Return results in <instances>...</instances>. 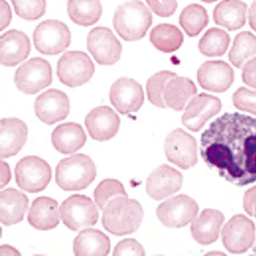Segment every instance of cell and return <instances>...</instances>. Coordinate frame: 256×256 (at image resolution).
<instances>
[{"label": "cell", "mask_w": 256, "mask_h": 256, "mask_svg": "<svg viewBox=\"0 0 256 256\" xmlns=\"http://www.w3.org/2000/svg\"><path fill=\"white\" fill-rule=\"evenodd\" d=\"M34 110L40 121L47 125H54L68 116L70 100L61 90L50 88L36 98Z\"/></svg>", "instance_id": "obj_15"}, {"label": "cell", "mask_w": 256, "mask_h": 256, "mask_svg": "<svg viewBox=\"0 0 256 256\" xmlns=\"http://www.w3.org/2000/svg\"><path fill=\"white\" fill-rule=\"evenodd\" d=\"M248 21L250 27L256 32V0L253 1L248 12Z\"/></svg>", "instance_id": "obj_44"}, {"label": "cell", "mask_w": 256, "mask_h": 256, "mask_svg": "<svg viewBox=\"0 0 256 256\" xmlns=\"http://www.w3.org/2000/svg\"><path fill=\"white\" fill-rule=\"evenodd\" d=\"M87 48L97 64L112 66L121 58L122 46L120 40L107 27L92 28L87 36Z\"/></svg>", "instance_id": "obj_12"}, {"label": "cell", "mask_w": 256, "mask_h": 256, "mask_svg": "<svg viewBox=\"0 0 256 256\" xmlns=\"http://www.w3.org/2000/svg\"><path fill=\"white\" fill-rule=\"evenodd\" d=\"M16 182L24 191L38 193L44 191L52 178V168L46 161L37 156L21 158L15 168Z\"/></svg>", "instance_id": "obj_6"}, {"label": "cell", "mask_w": 256, "mask_h": 256, "mask_svg": "<svg viewBox=\"0 0 256 256\" xmlns=\"http://www.w3.org/2000/svg\"><path fill=\"white\" fill-rule=\"evenodd\" d=\"M247 5L241 0H223L214 8L213 18L217 25L234 31L244 26Z\"/></svg>", "instance_id": "obj_27"}, {"label": "cell", "mask_w": 256, "mask_h": 256, "mask_svg": "<svg viewBox=\"0 0 256 256\" xmlns=\"http://www.w3.org/2000/svg\"><path fill=\"white\" fill-rule=\"evenodd\" d=\"M178 76L170 71H160L152 76L146 84V92L148 101L158 108H167L164 100V94L167 84L172 78Z\"/></svg>", "instance_id": "obj_34"}, {"label": "cell", "mask_w": 256, "mask_h": 256, "mask_svg": "<svg viewBox=\"0 0 256 256\" xmlns=\"http://www.w3.org/2000/svg\"><path fill=\"white\" fill-rule=\"evenodd\" d=\"M198 212L196 202L180 194L161 203L156 210L158 220L168 228H182L192 222Z\"/></svg>", "instance_id": "obj_10"}, {"label": "cell", "mask_w": 256, "mask_h": 256, "mask_svg": "<svg viewBox=\"0 0 256 256\" xmlns=\"http://www.w3.org/2000/svg\"><path fill=\"white\" fill-rule=\"evenodd\" d=\"M11 180V172H10V166L6 162H1V188L10 182Z\"/></svg>", "instance_id": "obj_43"}, {"label": "cell", "mask_w": 256, "mask_h": 256, "mask_svg": "<svg viewBox=\"0 0 256 256\" xmlns=\"http://www.w3.org/2000/svg\"><path fill=\"white\" fill-rule=\"evenodd\" d=\"M150 40L157 50L170 54L181 47L184 37L178 27L172 24H162L152 28Z\"/></svg>", "instance_id": "obj_30"}, {"label": "cell", "mask_w": 256, "mask_h": 256, "mask_svg": "<svg viewBox=\"0 0 256 256\" xmlns=\"http://www.w3.org/2000/svg\"><path fill=\"white\" fill-rule=\"evenodd\" d=\"M236 108L256 115V92L241 87L234 92L232 96Z\"/></svg>", "instance_id": "obj_37"}, {"label": "cell", "mask_w": 256, "mask_h": 256, "mask_svg": "<svg viewBox=\"0 0 256 256\" xmlns=\"http://www.w3.org/2000/svg\"><path fill=\"white\" fill-rule=\"evenodd\" d=\"M181 173L163 164L152 172L146 181V192L152 200L160 201L180 191L182 185Z\"/></svg>", "instance_id": "obj_18"}, {"label": "cell", "mask_w": 256, "mask_h": 256, "mask_svg": "<svg viewBox=\"0 0 256 256\" xmlns=\"http://www.w3.org/2000/svg\"><path fill=\"white\" fill-rule=\"evenodd\" d=\"M28 127L25 122L17 118H4L0 121V155L10 158L20 152L26 144Z\"/></svg>", "instance_id": "obj_20"}, {"label": "cell", "mask_w": 256, "mask_h": 256, "mask_svg": "<svg viewBox=\"0 0 256 256\" xmlns=\"http://www.w3.org/2000/svg\"><path fill=\"white\" fill-rule=\"evenodd\" d=\"M208 24L206 10L198 4H191L186 7L180 16V26L190 37L197 36Z\"/></svg>", "instance_id": "obj_32"}, {"label": "cell", "mask_w": 256, "mask_h": 256, "mask_svg": "<svg viewBox=\"0 0 256 256\" xmlns=\"http://www.w3.org/2000/svg\"><path fill=\"white\" fill-rule=\"evenodd\" d=\"M230 44V35L226 31L212 28L202 37L198 42V48L206 56H222L226 52Z\"/></svg>", "instance_id": "obj_33"}, {"label": "cell", "mask_w": 256, "mask_h": 256, "mask_svg": "<svg viewBox=\"0 0 256 256\" xmlns=\"http://www.w3.org/2000/svg\"><path fill=\"white\" fill-rule=\"evenodd\" d=\"M243 207L250 216L256 218V186L244 193Z\"/></svg>", "instance_id": "obj_41"}, {"label": "cell", "mask_w": 256, "mask_h": 256, "mask_svg": "<svg viewBox=\"0 0 256 256\" xmlns=\"http://www.w3.org/2000/svg\"><path fill=\"white\" fill-rule=\"evenodd\" d=\"M14 82L17 88L24 94H38L52 84V67L44 58L34 57L17 68Z\"/></svg>", "instance_id": "obj_9"}, {"label": "cell", "mask_w": 256, "mask_h": 256, "mask_svg": "<svg viewBox=\"0 0 256 256\" xmlns=\"http://www.w3.org/2000/svg\"><path fill=\"white\" fill-rule=\"evenodd\" d=\"M71 40L70 28L60 20H46L37 26L34 32L35 48L46 56L64 52L70 46Z\"/></svg>", "instance_id": "obj_8"}, {"label": "cell", "mask_w": 256, "mask_h": 256, "mask_svg": "<svg viewBox=\"0 0 256 256\" xmlns=\"http://www.w3.org/2000/svg\"><path fill=\"white\" fill-rule=\"evenodd\" d=\"M165 153L168 161L182 170H188L198 161L196 140L182 128H176L166 138Z\"/></svg>", "instance_id": "obj_13"}, {"label": "cell", "mask_w": 256, "mask_h": 256, "mask_svg": "<svg viewBox=\"0 0 256 256\" xmlns=\"http://www.w3.org/2000/svg\"><path fill=\"white\" fill-rule=\"evenodd\" d=\"M221 108L220 98L202 94L190 100L182 117V122L188 130L198 132L208 120L216 116Z\"/></svg>", "instance_id": "obj_16"}, {"label": "cell", "mask_w": 256, "mask_h": 256, "mask_svg": "<svg viewBox=\"0 0 256 256\" xmlns=\"http://www.w3.org/2000/svg\"><path fill=\"white\" fill-rule=\"evenodd\" d=\"M121 196H128V194L122 183L115 178H106L100 182L94 192L96 204L101 211L112 200Z\"/></svg>", "instance_id": "obj_35"}, {"label": "cell", "mask_w": 256, "mask_h": 256, "mask_svg": "<svg viewBox=\"0 0 256 256\" xmlns=\"http://www.w3.org/2000/svg\"><path fill=\"white\" fill-rule=\"evenodd\" d=\"M60 211L64 224L74 232L94 226L100 216L95 203L85 194L68 197L62 202Z\"/></svg>", "instance_id": "obj_5"}, {"label": "cell", "mask_w": 256, "mask_h": 256, "mask_svg": "<svg viewBox=\"0 0 256 256\" xmlns=\"http://www.w3.org/2000/svg\"><path fill=\"white\" fill-rule=\"evenodd\" d=\"M95 72V66L88 55L82 51H68L57 64V76L71 88L87 84Z\"/></svg>", "instance_id": "obj_7"}, {"label": "cell", "mask_w": 256, "mask_h": 256, "mask_svg": "<svg viewBox=\"0 0 256 256\" xmlns=\"http://www.w3.org/2000/svg\"><path fill=\"white\" fill-rule=\"evenodd\" d=\"M201 156L208 168L237 186L256 182V118L224 114L202 134Z\"/></svg>", "instance_id": "obj_1"}, {"label": "cell", "mask_w": 256, "mask_h": 256, "mask_svg": "<svg viewBox=\"0 0 256 256\" xmlns=\"http://www.w3.org/2000/svg\"><path fill=\"white\" fill-rule=\"evenodd\" d=\"M28 197L21 191L8 188L0 193V220L6 226L22 222L28 210Z\"/></svg>", "instance_id": "obj_23"}, {"label": "cell", "mask_w": 256, "mask_h": 256, "mask_svg": "<svg viewBox=\"0 0 256 256\" xmlns=\"http://www.w3.org/2000/svg\"><path fill=\"white\" fill-rule=\"evenodd\" d=\"M94 160L82 153L62 158L56 168V182L64 191L85 190L96 177Z\"/></svg>", "instance_id": "obj_3"}, {"label": "cell", "mask_w": 256, "mask_h": 256, "mask_svg": "<svg viewBox=\"0 0 256 256\" xmlns=\"http://www.w3.org/2000/svg\"><path fill=\"white\" fill-rule=\"evenodd\" d=\"M1 10H2V16H1V30H4L8 26L11 20V10L5 0H1Z\"/></svg>", "instance_id": "obj_42"}, {"label": "cell", "mask_w": 256, "mask_h": 256, "mask_svg": "<svg viewBox=\"0 0 256 256\" xmlns=\"http://www.w3.org/2000/svg\"><path fill=\"white\" fill-rule=\"evenodd\" d=\"M242 78L244 84L256 88V57L248 60L243 66Z\"/></svg>", "instance_id": "obj_40"}, {"label": "cell", "mask_w": 256, "mask_h": 256, "mask_svg": "<svg viewBox=\"0 0 256 256\" xmlns=\"http://www.w3.org/2000/svg\"><path fill=\"white\" fill-rule=\"evenodd\" d=\"M60 211L57 201L47 196L34 200L28 211L27 221L31 226L42 231L56 228L60 224Z\"/></svg>", "instance_id": "obj_22"}, {"label": "cell", "mask_w": 256, "mask_h": 256, "mask_svg": "<svg viewBox=\"0 0 256 256\" xmlns=\"http://www.w3.org/2000/svg\"><path fill=\"white\" fill-rule=\"evenodd\" d=\"M224 217L221 212L216 210H204L198 218L193 220L191 232L193 238L201 244H210L220 236L221 226Z\"/></svg>", "instance_id": "obj_24"}, {"label": "cell", "mask_w": 256, "mask_h": 256, "mask_svg": "<svg viewBox=\"0 0 256 256\" xmlns=\"http://www.w3.org/2000/svg\"><path fill=\"white\" fill-rule=\"evenodd\" d=\"M51 140L58 152L67 155L82 148L86 142L87 136L81 125L68 122L54 128Z\"/></svg>", "instance_id": "obj_25"}, {"label": "cell", "mask_w": 256, "mask_h": 256, "mask_svg": "<svg viewBox=\"0 0 256 256\" xmlns=\"http://www.w3.org/2000/svg\"><path fill=\"white\" fill-rule=\"evenodd\" d=\"M112 256H146L142 246L134 238H125L117 243Z\"/></svg>", "instance_id": "obj_38"}, {"label": "cell", "mask_w": 256, "mask_h": 256, "mask_svg": "<svg viewBox=\"0 0 256 256\" xmlns=\"http://www.w3.org/2000/svg\"><path fill=\"white\" fill-rule=\"evenodd\" d=\"M16 14L28 21L38 20L45 14L46 0H11Z\"/></svg>", "instance_id": "obj_36"}, {"label": "cell", "mask_w": 256, "mask_h": 256, "mask_svg": "<svg viewBox=\"0 0 256 256\" xmlns=\"http://www.w3.org/2000/svg\"><path fill=\"white\" fill-rule=\"evenodd\" d=\"M253 252H254V254H256V244L254 246V248H253Z\"/></svg>", "instance_id": "obj_46"}, {"label": "cell", "mask_w": 256, "mask_h": 256, "mask_svg": "<svg viewBox=\"0 0 256 256\" xmlns=\"http://www.w3.org/2000/svg\"><path fill=\"white\" fill-rule=\"evenodd\" d=\"M110 100L116 110L122 115L137 112L145 100L141 84L131 78L122 77L112 85Z\"/></svg>", "instance_id": "obj_14"}, {"label": "cell", "mask_w": 256, "mask_h": 256, "mask_svg": "<svg viewBox=\"0 0 256 256\" xmlns=\"http://www.w3.org/2000/svg\"><path fill=\"white\" fill-rule=\"evenodd\" d=\"M201 1L206 2V4H212V2H216L218 0H201Z\"/></svg>", "instance_id": "obj_45"}, {"label": "cell", "mask_w": 256, "mask_h": 256, "mask_svg": "<svg viewBox=\"0 0 256 256\" xmlns=\"http://www.w3.org/2000/svg\"><path fill=\"white\" fill-rule=\"evenodd\" d=\"M111 242L101 230L86 228L74 238V252L76 256H106L110 254Z\"/></svg>", "instance_id": "obj_26"}, {"label": "cell", "mask_w": 256, "mask_h": 256, "mask_svg": "<svg viewBox=\"0 0 256 256\" xmlns=\"http://www.w3.org/2000/svg\"><path fill=\"white\" fill-rule=\"evenodd\" d=\"M196 94V86L191 80L186 77L176 76L167 84L164 100L167 107L176 111H182Z\"/></svg>", "instance_id": "obj_28"}, {"label": "cell", "mask_w": 256, "mask_h": 256, "mask_svg": "<svg viewBox=\"0 0 256 256\" xmlns=\"http://www.w3.org/2000/svg\"><path fill=\"white\" fill-rule=\"evenodd\" d=\"M256 226L243 214H236L228 220L222 230L224 246L233 254L248 251L254 242Z\"/></svg>", "instance_id": "obj_11"}, {"label": "cell", "mask_w": 256, "mask_h": 256, "mask_svg": "<svg viewBox=\"0 0 256 256\" xmlns=\"http://www.w3.org/2000/svg\"><path fill=\"white\" fill-rule=\"evenodd\" d=\"M30 50L31 44L26 34L18 30H10L0 38L1 65L16 66L26 60Z\"/></svg>", "instance_id": "obj_21"}, {"label": "cell", "mask_w": 256, "mask_h": 256, "mask_svg": "<svg viewBox=\"0 0 256 256\" xmlns=\"http://www.w3.org/2000/svg\"><path fill=\"white\" fill-rule=\"evenodd\" d=\"M148 6L156 15L170 17L175 14L178 4L176 0H146Z\"/></svg>", "instance_id": "obj_39"}, {"label": "cell", "mask_w": 256, "mask_h": 256, "mask_svg": "<svg viewBox=\"0 0 256 256\" xmlns=\"http://www.w3.org/2000/svg\"><path fill=\"white\" fill-rule=\"evenodd\" d=\"M256 57V36L252 32H242L234 38L230 50V58L232 64L241 68L248 60Z\"/></svg>", "instance_id": "obj_31"}, {"label": "cell", "mask_w": 256, "mask_h": 256, "mask_svg": "<svg viewBox=\"0 0 256 256\" xmlns=\"http://www.w3.org/2000/svg\"><path fill=\"white\" fill-rule=\"evenodd\" d=\"M197 78L202 88L213 92H223L232 85L234 74L223 61H207L198 68Z\"/></svg>", "instance_id": "obj_19"}, {"label": "cell", "mask_w": 256, "mask_h": 256, "mask_svg": "<svg viewBox=\"0 0 256 256\" xmlns=\"http://www.w3.org/2000/svg\"><path fill=\"white\" fill-rule=\"evenodd\" d=\"M67 12L74 24L87 27L98 22L102 6L100 0H68Z\"/></svg>", "instance_id": "obj_29"}, {"label": "cell", "mask_w": 256, "mask_h": 256, "mask_svg": "<svg viewBox=\"0 0 256 256\" xmlns=\"http://www.w3.org/2000/svg\"><path fill=\"white\" fill-rule=\"evenodd\" d=\"M121 120L112 108L100 106L87 114L85 125L92 138L105 142L114 138L120 130Z\"/></svg>", "instance_id": "obj_17"}, {"label": "cell", "mask_w": 256, "mask_h": 256, "mask_svg": "<svg viewBox=\"0 0 256 256\" xmlns=\"http://www.w3.org/2000/svg\"><path fill=\"white\" fill-rule=\"evenodd\" d=\"M144 211L137 200L128 196L112 200L102 210V224L104 228L116 236L136 232L140 228Z\"/></svg>", "instance_id": "obj_2"}, {"label": "cell", "mask_w": 256, "mask_h": 256, "mask_svg": "<svg viewBox=\"0 0 256 256\" xmlns=\"http://www.w3.org/2000/svg\"><path fill=\"white\" fill-rule=\"evenodd\" d=\"M152 24V15L145 4L132 0L122 4L116 10L114 26L122 38L128 42L141 40Z\"/></svg>", "instance_id": "obj_4"}]
</instances>
